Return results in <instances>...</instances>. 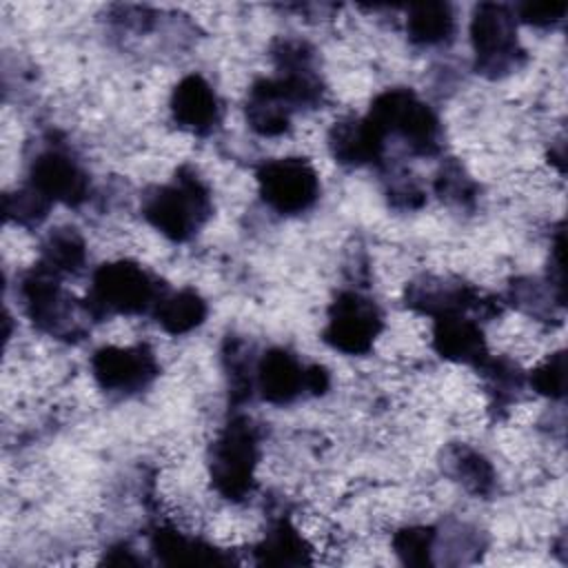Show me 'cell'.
<instances>
[{"label": "cell", "mask_w": 568, "mask_h": 568, "mask_svg": "<svg viewBox=\"0 0 568 568\" xmlns=\"http://www.w3.org/2000/svg\"><path fill=\"white\" fill-rule=\"evenodd\" d=\"M144 217L173 242L189 240L209 217L211 197L206 186L186 169L171 184L153 189L142 204Z\"/></svg>", "instance_id": "1"}, {"label": "cell", "mask_w": 568, "mask_h": 568, "mask_svg": "<svg viewBox=\"0 0 568 568\" xmlns=\"http://www.w3.org/2000/svg\"><path fill=\"white\" fill-rule=\"evenodd\" d=\"M257 466V435L248 419H233L211 448V481L215 490L233 501L253 490Z\"/></svg>", "instance_id": "2"}, {"label": "cell", "mask_w": 568, "mask_h": 568, "mask_svg": "<svg viewBox=\"0 0 568 568\" xmlns=\"http://www.w3.org/2000/svg\"><path fill=\"white\" fill-rule=\"evenodd\" d=\"M160 297L162 295H158L155 282L142 266L120 260L102 264L93 273L87 308L95 317L113 313L131 315L158 304Z\"/></svg>", "instance_id": "3"}, {"label": "cell", "mask_w": 568, "mask_h": 568, "mask_svg": "<svg viewBox=\"0 0 568 568\" xmlns=\"http://www.w3.org/2000/svg\"><path fill=\"white\" fill-rule=\"evenodd\" d=\"M366 118L384 135L399 133L419 153H430L437 146V115L408 89H388L377 95Z\"/></svg>", "instance_id": "4"}, {"label": "cell", "mask_w": 568, "mask_h": 568, "mask_svg": "<svg viewBox=\"0 0 568 568\" xmlns=\"http://www.w3.org/2000/svg\"><path fill=\"white\" fill-rule=\"evenodd\" d=\"M257 186L262 200L277 213H302L320 195V178L302 158H280L260 166Z\"/></svg>", "instance_id": "5"}, {"label": "cell", "mask_w": 568, "mask_h": 568, "mask_svg": "<svg viewBox=\"0 0 568 568\" xmlns=\"http://www.w3.org/2000/svg\"><path fill=\"white\" fill-rule=\"evenodd\" d=\"M382 331V313L377 304L359 293H342L331 311L324 339L339 353L364 355L373 348Z\"/></svg>", "instance_id": "6"}, {"label": "cell", "mask_w": 568, "mask_h": 568, "mask_svg": "<svg viewBox=\"0 0 568 568\" xmlns=\"http://www.w3.org/2000/svg\"><path fill=\"white\" fill-rule=\"evenodd\" d=\"M470 40L481 71H506L517 55V27L513 11L506 4H479L470 20Z\"/></svg>", "instance_id": "7"}, {"label": "cell", "mask_w": 568, "mask_h": 568, "mask_svg": "<svg viewBox=\"0 0 568 568\" xmlns=\"http://www.w3.org/2000/svg\"><path fill=\"white\" fill-rule=\"evenodd\" d=\"M91 371L104 390L133 393L155 377L158 364L146 346H104L95 351Z\"/></svg>", "instance_id": "8"}, {"label": "cell", "mask_w": 568, "mask_h": 568, "mask_svg": "<svg viewBox=\"0 0 568 568\" xmlns=\"http://www.w3.org/2000/svg\"><path fill=\"white\" fill-rule=\"evenodd\" d=\"M29 186H33L51 204L64 202L69 206H75L87 197L89 178L73 158L51 149L33 160Z\"/></svg>", "instance_id": "9"}, {"label": "cell", "mask_w": 568, "mask_h": 568, "mask_svg": "<svg viewBox=\"0 0 568 568\" xmlns=\"http://www.w3.org/2000/svg\"><path fill=\"white\" fill-rule=\"evenodd\" d=\"M171 113L182 129L197 135L209 133L220 118L217 95L202 75L191 73L173 89Z\"/></svg>", "instance_id": "10"}, {"label": "cell", "mask_w": 568, "mask_h": 568, "mask_svg": "<svg viewBox=\"0 0 568 568\" xmlns=\"http://www.w3.org/2000/svg\"><path fill=\"white\" fill-rule=\"evenodd\" d=\"M257 388L262 399L271 404H288L306 388L308 368L284 348H273L262 355L257 364Z\"/></svg>", "instance_id": "11"}, {"label": "cell", "mask_w": 568, "mask_h": 568, "mask_svg": "<svg viewBox=\"0 0 568 568\" xmlns=\"http://www.w3.org/2000/svg\"><path fill=\"white\" fill-rule=\"evenodd\" d=\"M433 346L442 357L464 364H481L486 355L479 326L462 313H444L435 317Z\"/></svg>", "instance_id": "12"}, {"label": "cell", "mask_w": 568, "mask_h": 568, "mask_svg": "<svg viewBox=\"0 0 568 568\" xmlns=\"http://www.w3.org/2000/svg\"><path fill=\"white\" fill-rule=\"evenodd\" d=\"M384 133L368 118L342 120L331 129L328 144L337 162L366 164L382 155Z\"/></svg>", "instance_id": "13"}, {"label": "cell", "mask_w": 568, "mask_h": 568, "mask_svg": "<svg viewBox=\"0 0 568 568\" xmlns=\"http://www.w3.org/2000/svg\"><path fill=\"white\" fill-rule=\"evenodd\" d=\"M291 113L293 104L282 93L275 80H260L248 91L246 120L255 133L266 138L284 133L291 124Z\"/></svg>", "instance_id": "14"}, {"label": "cell", "mask_w": 568, "mask_h": 568, "mask_svg": "<svg viewBox=\"0 0 568 568\" xmlns=\"http://www.w3.org/2000/svg\"><path fill=\"white\" fill-rule=\"evenodd\" d=\"M206 317V304L195 291H178L162 295L155 304L158 324L171 335H184L197 328Z\"/></svg>", "instance_id": "15"}, {"label": "cell", "mask_w": 568, "mask_h": 568, "mask_svg": "<svg viewBox=\"0 0 568 568\" xmlns=\"http://www.w3.org/2000/svg\"><path fill=\"white\" fill-rule=\"evenodd\" d=\"M455 27V18L448 4L444 2H422L408 9L406 31L408 38L417 44H439L450 38Z\"/></svg>", "instance_id": "16"}, {"label": "cell", "mask_w": 568, "mask_h": 568, "mask_svg": "<svg viewBox=\"0 0 568 568\" xmlns=\"http://www.w3.org/2000/svg\"><path fill=\"white\" fill-rule=\"evenodd\" d=\"M40 264L55 275L80 271L84 264V240L75 229H55L42 244Z\"/></svg>", "instance_id": "17"}, {"label": "cell", "mask_w": 568, "mask_h": 568, "mask_svg": "<svg viewBox=\"0 0 568 568\" xmlns=\"http://www.w3.org/2000/svg\"><path fill=\"white\" fill-rule=\"evenodd\" d=\"M264 561L271 564H300L306 561L304 552H306V544L304 539L297 535V530L288 524H277L271 532H266L260 550Z\"/></svg>", "instance_id": "18"}, {"label": "cell", "mask_w": 568, "mask_h": 568, "mask_svg": "<svg viewBox=\"0 0 568 568\" xmlns=\"http://www.w3.org/2000/svg\"><path fill=\"white\" fill-rule=\"evenodd\" d=\"M49 206L51 202L44 195H40L33 186H24L18 193L4 197V213L18 224H38L47 217Z\"/></svg>", "instance_id": "19"}, {"label": "cell", "mask_w": 568, "mask_h": 568, "mask_svg": "<svg viewBox=\"0 0 568 568\" xmlns=\"http://www.w3.org/2000/svg\"><path fill=\"white\" fill-rule=\"evenodd\" d=\"M433 537L435 532L426 526H408L395 535L393 548L406 564H426L433 548Z\"/></svg>", "instance_id": "20"}, {"label": "cell", "mask_w": 568, "mask_h": 568, "mask_svg": "<svg viewBox=\"0 0 568 568\" xmlns=\"http://www.w3.org/2000/svg\"><path fill=\"white\" fill-rule=\"evenodd\" d=\"M566 359L564 353L550 355L544 364H539L530 373V384L537 388V393L546 397H561L564 395V382H566Z\"/></svg>", "instance_id": "21"}, {"label": "cell", "mask_w": 568, "mask_h": 568, "mask_svg": "<svg viewBox=\"0 0 568 568\" xmlns=\"http://www.w3.org/2000/svg\"><path fill=\"white\" fill-rule=\"evenodd\" d=\"M457 475L462 477V481L473 488V490H488L490 481H493V470L488 466L486 459H481L475 453H464L457 457Z\"/></svg>", "instance_id": "22"}, {"label": "cell", "mask_w": 568, "mask_h": 568, "mask_svg": "<svg viewBox=\"0 0 568 568\" xmlns=\"http://www.w3.org/2000/svg\"><path fill=\"white\" fill-rule=\"evenodd\" d=\"M566 13L564 2H528L519 7V18L535 27H550Z\"/></svg>", "instance_id": "23"}]
</instances>
